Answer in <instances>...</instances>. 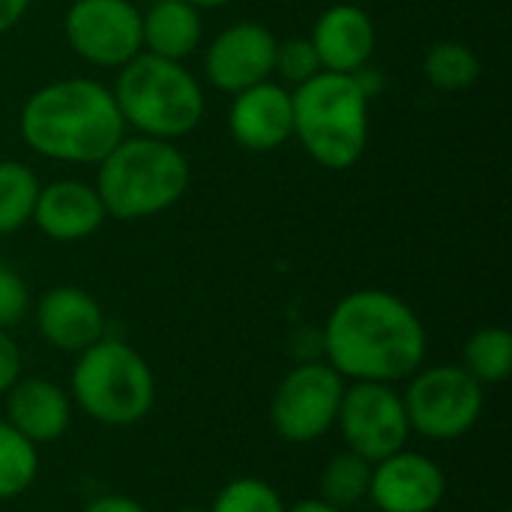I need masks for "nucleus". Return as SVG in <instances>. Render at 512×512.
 I'll use <instances>...</instances> for the list:
<instances>
[{"label": "nucleus", "mask_w": 512, "mask_h": 512, "mask_svg": "<svg viewBox=\"0 0 512 512\" xmlns=\"http://www.w3.org/2000/svg\"><path fill=\"white\" fill-rule=\"evenodd\" d=\"M429 336L420 315L393 291L357 288L327 315L321 351L345 381L399 384L426 360Z\"/></svg>", "instance_id": "nucleus-1"}, {"label": "nucleus", "mask_w": 512, "mask_h": 512, "mask_svg": "<svg viewBox=\"0 0 512 512\" xmlns=\"http://www.w3.org/2000/svg\"><path fill=\"white\" fill-rule=\"evenodd\" d=\"M126 132L111 87L96 78L51 81L33 90L18 114L27 150L63 165H99Z\"/></svg>", "instance_id": "nucleus-2"}, {"label": "nucleus", "mask_w": 512, "mask_h": 512, "mask_svg": "<svg viewBox=\"0 0 512 512\" xmlns=\"http://www.w3.org/2000/svg\"><path fill=\"white\" fill-rule=\"evenodd\" d=\"M192 168L174 141L129 135L96 165V192L108 219L141 222L171 210L189 189Z\"/></svg>", "instance_id": "nucleus-3"}, {"label": "nucleus", "mask_w": 512, "mask_h": 512, "mask_svg": "<svg viewBox=\"0 0 512 512\" xmlns=\"http://www.w3.org/2000/svg\"><path fill=\"white\" fill-rule=\"evenodd\" d=\"M369 102L357 75L318 72L291 90L294 138L321 168L348 171L369 147Z\"/></svg>", "instance_id": "nucleus-4"}, {"label": "nucleus", "mask_w": 512, "mask_h": 512, "mask_svg": "<svg viewBox=\"0 0 512 512\" xmlns=\"http://www.w3.org/2000/svg\"><path fill=\"white\" fill-rule=\"evenodd\" d=\"M111 93L126 129L162 141L192 135L207 111V99L195 72H189L180 60L147 51L117 69Z\"/></svg>", "instance_id": "nucleus-5"}, {"label": "nucleus", "mask_w": 512, "mask_h": 512, "mask_svg": "<svg viewBox=\"0 0 512 512\" xmlns=\"http://www.w3.org/2000/svg\"><path fill=\"white\" fill-rule=\"evenodd\" d=\"M69 396L90 420L126 429L150 414L156 378L129 342L102 336L78 354L69 378Z\"/></svg>", "instance_id": "nucleus-6"}, {"label": "nucleus", "mask_w": 512, "mask_h": 512, "mask_svg": "<svg viewBox=\"0 0 512 512\" xmlns=\"http://www.w3.org/2000/svg\"><path fill=\"white\" fill-rule=\"evenodd\" d=\"M483 384H477L459 363L417 369L402 393L411 432L429 441L465 438L483 417Z\"/></svg>", "instance_id": "nucleus-7"}, {"label": "nucleus", "mask_w": 512, "mask_h": 512, "mask_svg": "<svg viewBox=\"0 0 512 512\" xmlns=\"http://www.w3.org/2000/svg\"><path fill=\"white\" fill-rule=\"evenodd\" d=\"M345 378L321 360L297 363L270 399V423L288 444H312L336 429Z\"/></svg>", "instance_id": "nucleus-8"}, {"label": "nucleus", "mask_w": 512, "mask_h": 512, "mask_svg": "<svg viewBox=\"0 0 512 512\" xmlns=\"http://www.w3.org/2000/svg\"><path fill=\"white\" fill-rule=\"evenodd\" d=\"M72 54L96 69H120L144 51L141 9L132 0H72L63 15Z\"/></svg>", "instance_id": "nucleus-9"}, {"label": "nucleus", "mask_w": 512, "mask_h": 512, "mask_svg": "<svg viewBox=\"0 0 512 512\" xmlns=\"http://www.w3.org/2000/svg\"><path fill=\"white\" fill-rule=\"evenodd\" d=\"M336 429L345 441V450L369 459L372 465L399 453L411 438L402 393H396L393 384L372 381L345 384Z\"/></svg>", "instance_id": "nucleus-10"}, {"label": "nucleus", "mask_w": 512, "mask_h": 512, "mask_svg": "<svg viewBox=\"0 0 512 512\" xmlns=\"http://www.w3.org/2000/svg\"><path fill=\"white\" fill-rule=\"evenodd\" d=\"M279 39L261 21H234L222 27L204 51V78L222 93H240L273 78Z\"/></svg>", "instance_id": "nucleus-11"}, {"label": "nucleus", "mask_w": 512, "mask_h": 512, "mask_svg": "<svg viewBox=\"0 0 512 512\" xmlns=\"http://www.w3.org/2000/svg\"><path fill=\"white\" fill-rule=\"evenodd\" d=\"M447 495L444 468L417 450L399 453L372 465L369 501L381 512H432Z\"/></svg>", "instance_id": "nucleus-12"}, {"label": "nucleus", "mask_w": 512, "mask_h": 512, "mask_svg": "<svg viewBox=\"0 0 512 512\" xmlns=\"http://www.w3.org/2000/svg\"><path fill=\"white\" fill-rule=\"evenodd\" d=\"M228 132L234 144L249 153H270L288 144L294 138L291 87L267 78L234 93L228 108Z\"/></svg>", "instance_id": "nucleus-13"}, {"label": "nucleus", "mask_w": 512, "mask_h": 512, "mask_svg": "<svg viewBox=\"0 0 512 512\" xmlns=\"http://www.w3.org/2000/svg\"><path fill=\"white\" fill-rule=\"evenodd\" d=\"M309 42L321 60L324 72L357 75L369 66L378 42V30L372 15L357 3H333L327 6L309 33Z\"/></svg>", "instance_id": "nucleus-14"}, {"label": "nucleus", "mask_w": 512, "mask_h": 512, "mask_svg": "<svg viewBox=\"0 0 512 512\" xmlns=\"http://www.w3.org/2000/svg\"><path fill=\"white\" fill-rule=\"evenodd\" d=\"M108 213L93 183L63 177L39 186L33 225L54 243H78L105 225Z\"/></svg>", "instance_id": "nucleus-15"}, {"label": "nucleus", "mask_w": 512, "mask_h": 512, "mask_svg": "<svg viewBox=\"0 0 512 512\" xmlns=\"http://www.w3.org/2000/svg\"><path fill=\"white\" fill-rule=\"evenodd\" d=\"M36 330L51 348L81 354L105 336V312L84 288L57 285L36 303Z\"/></svg>", "instance_id": "nucleus-16"}, {"label": "nucleus", "mask_w": 512, "mask_h": 512, "mask_svg": "<svg viewBox=\"0 0 512 512\" xmlns=\"http://www.w3.org/2000/svg\"><path fill=\"white\" fill-rule=\"evenodd\" d=\"M6 423L30 444H51L72 423V396L48 378H18L6 390Z\"/></svg>", "instance_id": "nucleus-17"}, {"label": "nucleus", "mask_w": 512, "mask_h": 512, "mask_svg": "<svg viewBox=\"0 0 512 512\" xmlns=\"http://www.w3.org/2000/svg\"><path fill=\"white\" fill-rule=\"evenodd\" d=\"M141 36L147 54L183 63L204 39L201 9L186 0H156L147 12H141Z\"/></svg>", "instance_id": "nucleus-18"}, {"label": "nucleus", "mask_w": 512, "mask_h": 512, "mask_svg": "<svg viewBox=\"0 0 512 512\" xmlns=\"http://www.w3.org/2000/svg\"><path fill=\"white\" fill-rule=\"evenodd\" d=\"M477 384L498 387L512 375V336L504 327H480L471 333L459 363Z\"/></svg>", "instance_id": "nucleus-19"}, {"label": "nucleus", "mask_w": 512, "mask_h": 512, "mask_svg": "<svg viewBox=\"0 0 512 512\" xmlns=\"http://www.w3.org/2000/svg\"><path fill=\"white\" fill-rule=\"evenodd\" d=\"M369 483H372V462L351 450H342L324 465L318 477V498L336 510L348 512L369 498Z\"/></svg>", "instance_id": "nucleus-20"}, {"label": "nucleus", "mask_w": 512, "mask_h": 512, "mask_svg": "<svg viewBox=\"0 0 512 512\" xmlns=\"http://www.w3.org/2000/svg\"><path fill=\"white\" fill-rule=\"evenodd\" d=\"M39 177L18 159H0V234H15L33 219Z\"/></svg>", "instance_id": "nucleus-21"}, {"label": "nucleus", "mask_w": 512, "mask_h": 512, "mask_svg": "<svg viewBox=\"0 0 512 512\" xmlns=\"http://www.w3.org/2000/svg\"><path fill=\"white\" fill-rule=\"evenodd\" d=\"M480 69L483 66H480L477 51L471 45H465V42H456V39L435 42L426 51V60H423L426 81L435 90H444V93L468 90L480 78Z\"/></svg>", "instance_id": "nucleus-22"}, {"label": "nucleus", "mask_w": 512, "mask_h": 512, "mask_svg": "<svg viewBox=\"0 0 512 512\" xmlns=\"http://www.w3.org/2000/svg\"><path fill=\"white\" fill-rule=\"evenodd\" d=\"M39 474V453L21 432L0 420V501L21 498Z\"/></svg>", "instance_id": "nucleus-23"}, {"label": "nucleus", "mask_w": 512, "mask_h": 512, "mask_svg": "<svg viewBox=\"0 0 512 512\" xmlns=\"http://www.w3.org/2000/svg\"><path fill=\"white\" fill-rule=\"evenodd\" d=\"M285 501L261 477H237L219 489L207 512H285Z\"/></svg>", "instance_id": "nucleus-24"}, {"label": "nucleus", "mask_w": 512, "mask_h": 512, "mask_svg": "<svg viewBox=\"0 0 512 512\" xmlns=\"http://www.w3.org/2000/svg\"><path fill=\"white\" fill-rule=\"evenodd\" d=\"M321 69V60L309 42V36L300 39H282L276 45V60H273V75H279V84L285 87H300L306 81H312Z\"/></svg>", "instance_id": "nucleus-25"}, {"label": "nucleus", "mask_w": 512, "mask_h": 512, "mask_svg": "<svg viewBox=\"0 0 512 512\" xmlns=\"http://www.w3.org/2000/svg\"><path fill=\"white\" fill-rule=\"evenodd\" d=\"M30 312V288L21 273L0 261V330L18 327Z\"/></svg>", "instance_id": "nucleus-26"}, {"label": "nucleus", "mask_w": 512, "mask_h": 512, "mask_svg": "<svg viewBox=\"0 0 512 512\" xmlns=\"http://www.w3.org/2000/svg\"><path fill=\"white\" fill-rule=\"evenodd\" d=\"M21 378V351L9 330H0V396Z\"/></svg>", "instance_id": "nucleus-27"}, {"label": "nucleus", "mask_w": 512, "mask_h": 512, "mask_svg": "<svg viewBox=\"0 0 512 512\" xmlns=\"http://www.w3.org/2000/svg\"><path fill=\"white\" fill-rule=\"evenodd\" d=\"M81 512H147L138 501L126 498V495H102L96 501H90Z\"/></svg>", "instance_id": "nucleus-28"}, {"label": "nucleus", "mask_w": 512, "mask_h": 512, "mask_svg": "<svg viewBox=\"0 0 512 512\" xmlns=\"http://www.w3.org/2000/svg\"><path fill=\"white\" fill-rule=\"evenodd\" d=\"M33 0H0V36L21 24Z\"/></svg>", "instance_id": "nucleus-29"}, {"label": "nucleus", "mask_w": 512, "mask_h": 512, "mask_svg": "<svg viewBox=\"0 0 512 512\" xmlns=\"http://www.w3.org/2000/svg\"><path fill=\"white\" fill-rule=\"evenodd\" d=\"M285 512H345V510H336V507H330L327 501H321V498H306V501H297L294 507H288Z\"/></svg>", "instance_id": "nucleus-30"}, {"label": "nucleus", "mask_w": 512, "mask_h": 512, "mask_svg": "<svg viewBox=\"0 0 512 512\" xmlns=\"http://www.w3.org/2000/svg\"><path fill=\"white\" fill-rule=\"evenodd\" d=\"M186 3H192L195 9H219V6H228V3H234V0H186Z\"/></svg>", "instance_id": "nucleus-31"}, {"label": "nucleus", "mask_w": 512, "mask_h": 512, "mask_svg": "<svg viewBox=\"0 0 512 512\" xmlns=\"http://www.w3.org/2000/svg\"><path fill=\"white\" fill-rule=\"evenodd\" d=\"M174 512H207V510H201V507H180V510H174Z\"/></svg>", "instance_id": "nucleus-32"}, {"label": "nucleus", "mask_w": 512, "mask_h": 512, "mask_svg": "<svg viewBox=\"0 0 512 512\" xmlns=\"http://www.w3.org/2000/svg\"><path fill=\"white\" fill-rule=\"evenodd\" d=\"M504 512H510V510H504Z\"/></svg>", "instance_id": "nucleus-33"}, {"label": "nucleus", "mask_w": 512, "mask_h": 512, "mask_svg": "<svg viewBox=\"0 0 512 512\" xmlns=\"http://www.w3.org/2000/svg\"><path fill=\"white\" fill-rule=\"evenodd\" d=\"M432 512H438V510H432Z\"/></svg>", "instance_id": "nucleus-34"}]
</instances>
